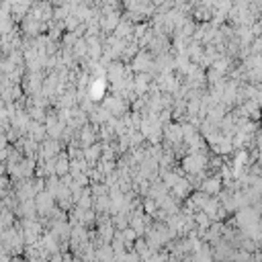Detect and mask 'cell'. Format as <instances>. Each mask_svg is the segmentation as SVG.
I'll return each instance as SVG.
<instances>
[{
  "label": "cell",
  "instance_id": "6da1fadb",
  "mask_svg": "<svg viewBox=\"0 0 262 262\" xmlns=\"http://www.w3.org/2000/svg\"><path fill=\"white\" fill-rule=\"evenodd\" d=\"M221 178L219 176H209L207 180H201L199 182V189L203 195H207V197H213V195H219V191H221Z\"/></svg>",
  "mask_w": 262,
  "mask_h": 262
}]
</instances>
